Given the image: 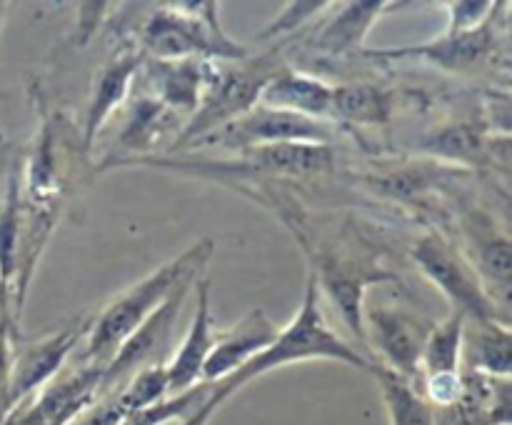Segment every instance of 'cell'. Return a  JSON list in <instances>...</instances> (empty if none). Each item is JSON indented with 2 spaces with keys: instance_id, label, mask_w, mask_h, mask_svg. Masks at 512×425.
<instances>
[{
  "instance_id": "obj_1",
  "label": "cell",
  "mask_w": 512,
  "mask_h": 425,
  "mask_svg": "<svg viewBox=\"0 0 512 425\" xmlns=\"http://www.w3.org/2000/svg\"><path fill=\"white\" fill-rule=\"evenodd\" d=\"M305 360H338V363L353 365V368L365 370V373H373L375 370L373 358H368L358 348L345 343L325 323L323 308H320L318 283H315V278L310 273L305 275V290L298 315L285 328L278 330V338L273 340V345H268L263 353L255 355L253 360H248L243 368L230 373L228 378L213 383L210 398L205 400V405L195 415L205 418V423H208L218 413L220 405L233 398L240 388H245L253 380L263 378V375L273 373V370L283 368V365L305 363Z\"/></svg>"
},
{
  "instance_id": "obj_2",
  "label": "cell",
  "mask_w": 512,
  "mask_h": 425,
  "mask_svg": "<svg viewBox=\"0 0 512 425\" xmlns=\"http://www.w3.org/2000/svg\"><path fill=\"white\" fill-rule=\"evenodd\" d=\"M213 253V238L195 240L190 248L175 255L173 260L158 265L153 273H148L138 283L128 285L118 295H113L90 320V330L83 340V350H80L75 360L105 368L113 360V355L118 353L120 345L163 305V300L173 293L180 280L188 278V275L205 273Z\"/></svg>"
},
{
  "instance_id": "obj_3",
  "label": "cell",
  "mask_w": 512,
  "mask_h": 425,
  "mask_svg": "<svg viewBox=\"0 0 512 425\" xmlns=\"http://www.w3.org/2000/svg\"><path fill=\"white\" fill-rule=\"evenodd\" d=\"M308 260V273L318 283L320 295H328L343 323L365 345V295L373 285L398 283V273L385 268L380 248L370 243L358 230L315 240L305 233H295Z\"/></svg>"
},
{
  "instance_id": "obj_4",
  "label": "cell",
  "mask_w": 512,
  "mask_h": 425,
  "mask_svg": "<svg viewBox=\"0 0 512 425\" xmlns=\"http://www.w3.org/2000/svg\"><path fill=\"white\" fill-rule=\"evenodd\" d=\"M135 48L150 60H228L250 58L248 45L230 38L220 25V3H168L155 8L138 28Z\"/></svg>"
},
{
  "instance_id": "obj_5",
  "label": "cell",
  "mask_w": 512,
  "mask_h": 425,
  "mask_svg": "<svg viewBox=\"0 0 512 425\" xmlns=\"http://www.w3.org/2000/svg\"><path fill=\"white\" fill-rule=\"evenodd\" d=\"M280 48H283V43L268 48L265 53L250 55L240 63H233L230 68L215 63L208 85L203 90V98H200L195 113L185 120L183 130L170 145V153L188 148L195 140L215 133L230 120L240 118L250 108H255L265 83L285 65Z\"/></svg>"
},
{
  "instance_id": "obj_6",
  "label": "cell",
  "mask_w": 512,
  "mask_h": 425,
  "mask_svg": "<svg viewBox=\"0 0 512 425\" xmlns=\"http://www.w3.org/2000/svg\"><path fill=\"white\" fill-rule=\"evenodd\" d=\"M410 260L420 275L448 298L455 313H463L468 320H500L510 325V318L490 298L465 250L443 230H423L410 245Z\"/></svg>"
},
{
  "instance_id": "obj_7",
  "label": "cell",
  "mask_w": 512,
  "mask_h": 425,
  "mask_svg": "<svg viewBox=\"0 0 512 425\" xmlns=\"http://www.w3.org/2000/svg\"><path fill=\"white\" fill-rule=\"evenodd\" d=\"M90 320H93V315L83 313L60 325V328L40 335V338L23 340V343L13 340L8 383H5L3 395H0V420L15 405L38 393L45 383H50L70 363L75 350L80 348V343L88 335Z\"/></svg>"
},
{
  "instance_id": "obj_8",
  "label": "cell",
  "mask_w": 512,
  "mask_h": 425,
  "mask_svg": "<svg viewBox=\"0 0 512 425\" xmlns=\"http://www.w3.org/2000/svg\"><path fill=\"white\" fill-rule=\"evenodd\" d=\"M365 345L375 350V365L390 370L398 378L420 383V360L425 343L435 328V320L423 310L408 305H365L363 315Z\"/></svg>"
},
{
  "instance_id": "obj_9",
  "label": "cell",
  "mask_w": 512,
  "mask_h": 425,
  "mask_svg": "<svg viewBox=\"0 0 512 425\" xmlns=\"http://www.w3.org/2000/svg\"><path fill=\"white\" fill-rule=\"evenodd\" d=\"M335 138V125L325 123V120L305 118L298 113H285V110L265 108V105H255L248 113L240 118L230 120L215 133L205 135V138L195 140L193 148H220V150H240L258 148V145H273V143H330Z\"/></svg>"
},
{
  "instance_id": "obj_10",
  "label": "cell",
  "mask_w": 512,
  "mask_h": 425,
  "mask_svg": "<svg viewBox=\"0 0 512 425\" xmlns=\"http://www.w3.org/2000/svg\"><path fill=\"white\" fill-rule=\"evenodd\" d=\"M103 370L73 360L38 393L15 405L0 425H70L103 395Z\"/></svg>"
},
{
  "instance_id": "obj_11",
  "label": "cell",
  "mask_w": 512,
  "mask_h": 425,
  "mask_svg": "<svg viewBox=\"0 0 512 425\" xmlns=\"http://www.w3.org/2000/svg\"><path fill=\"white\" fill-rule=\"evenodd\" d=\"M208 168H225L218 173H243L248 178L270 180H318L338 170V153L330 143H273L245 148L238 160H195Z\"/></svg>"
},
{
  "instance_id": "obj_12",
  "label": "cell",
  "mask_w": 512,
  "mask_h": 425,
  "mask_svg": "<svg viewBox=\"0 0 512 425\" xmlns=\"http://www.w3.org/2000/svg\"><path fill=\"white\" fill-rule=\"evenodd\" d=\"M503 8V5H500ZM498 13L493 20L478 30L468 33H448L433 40H425L418 45H403V48H383V50H365V55L373 60H425L445 73H473L480 65L488 63L500 48V35L505 28H500Z\"/></svg>"
},
{
  "instance_id": "obj_13",
  "label": "cell",
  "mask_w": 512,
  "mask_h": 425,
  "mask_svg": "<svg viewBox=\"0 0 512 425\" xmlns=\"http://www.w3.org/2000/svg\"><path fill=\"white\" fill-rule=\"evenodd\" d=\"M200 275L205 273L188 275V278L180 280V283L175 285L173 293L163 300V305H160V308L155 310V313L150 315V318L145 320L123 345H120L118 353L113 355V360H110L103 370V395L120 388L130 375L138 373L145 365L160 363L158 355L168 348L170 335H173L175 323H178V315L180 310H183L185 298H188L190 290L195 288V280H198Z\"/></svg>"
},
{
  "instance_id": "obj_14",
  "label": "cell",
  "mask_w": 512,
  "mask_h": 425,
  "mask_svg": "<svg viewBox=\"0 0 512 425\" xmlns=\"http://www.w3.org/2000/svg\"><path fill=\"white\" fill-rule=\"evenodd\" d=\"M460 228L465 235V245H460V248L465 250L473 268L478 270L490 298L510 318L512 243L508 230L480 208L465 210Z\"/></svg>"
},
{
  "instance_id": "obj_15",
  "label": "cell",
  "mask_w": 512,
  "mask_h": 425,
  "mask_svg": "<svg viewBox=\"0 0 512 425\" xmlns=\"http://www.w3.org/2000/svg\"><path fill=\"white\" fill-rule=\"evenodd\" d=\"M143 60L145 55L135 45H128V48H120L118 53L110 55L95 73L88 105H85L83 128H80L85 153L93 148L95 138L110 120V115L128 100L130 88H133L135 78L143 68Z\"/></svg>"
},
{
  "instance_id": "obj_16",
  "label": "cell",
  "mask_w": 512,
  "mask_h": 425,
  "mask_svg": "<svg viewBox=\"0 0 512 425\" xmlns=\"http://www.w3.org/2000/svg\"><path fill=\"white\" fill-rule=\"evenodd\" d=\"M210 283L208 275H200L195 280V313L190 320L188 333L180 340L178 350L173 358L165 363V373H168V393H183V390L193 388V385L203 383V368L208 360L210 350L215 343V318L213 305H210Z\"/></svg>"
},
{
  "instance_id": "obj_17",
  "label": "cell",
  "mask_w": 512,
  "mask_h": 425,
  "mask_svg": "<svg viewBox=\"0 0 512 425\" xmlns=\"http://www.w3.org/2000/svg\"><path fill=\"white\" fill-rule=\"evenodd\" d=\"M278 325L263 308H253L228 330L215 333L213 350L203 368V383H218L263 353L278 338Z\"/></svg>"
},
{
  "instance_id": "obj_18",
  "label": "cell",
  "mask_w": 512,
  "mask_h": 425,
  "mask_svg": "<svg viewBox=\"0 0 512 425\" xmlns=\"http://www.w3.org/2000/svg\"><path fill=\"white\" fill-rule=\"evenodd\" d=\"M183 125V115L168 110L163 103L150 98V95H140V98H135L133 103H130L128 113H125V123L118 133L120 155L100 163V168H118V165L128 163V160L150 158L153 150L158 148L168 135H173L175 143V138L180 135Z\"/></svg>"
},
{
  "instance_id": "obj_19",
  "label": "cell",
  "mask_w": 512,
  "mask_h": 425,
  "mask_svg": "<svg viewBox=\"0 0 512 425\" xmlns=\"http://www.w3.org/2000/svg\"><path fill=\"white\" fill-rule=\"evenodd\" d=\"M213 60H143L140 73L150 88V98L163 103L173 113L183 115L185 120L195 113L203 90L213 73Z\"/></svg>"
},
{
  "instance_id": "obj_20",
  "label": "cell",
  "mask_w": 512,
  "mask_h": 425,
  "mask_svg": "<svg viewBox=\"0 0 512 425\" xmlns=\"http://www.w3.org/2000/svg\"><path fill=\"white\" fill-rule=\"evenodd\" d=\"M465 175V170L453 165L438 163L433 158L393 160V163H378L365 175V183L378 195L398 203H420L430 193H438L448 178Z\"/></svg>"
},
{
  "instance_id": "obj_21",
  "label": "cell",
  "mask_w": 512,
  "mask_h": 425,
  "mask_svg": "<svg viewBox=\"0 0 512 425\" xmlns=\"http://www.w3.org/2000/svg\"><path fill=\"white\" fill-rule=\"evenodd\" d=\"M333 8L335 13H330V18L320 25L310 43L320 53L340 58V55L365 53V40H368L373 25L383 15H388L390 10L400 8V3H390V0H355V3L333 5Z\"/></svg>"
},
{
  "instance_id": "obj_22",
  "label": "cell",
  "mask_w": 512,
  "mask_h": 425,
  "mask_svg": "<svg viewBox=\"0 0 512 425\" xmlns=\"http://www.w3.org/2000/svg\"><path fill=\"white\" fill-rule=\"evenodd\" d=\"M333 88L335 85L325 83L318 75L283 65L265 83L258 103L265 105V108L285 110V113H298L305 115V118L333 123L330 120V113H333Z\"/></svg>"
},
{
  "instance_id": "obj_23",
  "label": "cell",
  "mask_w": 512,
  "mask_h": 425,
  "mask_svg": "<svg viewBox=\"0 0 512 425\" xmlns=\"http://www.w3.org/2000/svg\"><path fill=\"white\" fill-rule=\"evenodd\" d=\"M463 373L510 378L512 333L500 320H465Z\"/></svg>"
},
{
  "instance_id": "obj_24",
  "label": "cell",
  "mask_w": 512,
  "mask_h": 425,
  "mask_svg": "<svg viewBox=\"0 0 512 425\" xmlns=\"http://www.w3.org/2000/svg\"><path fill=\"white\" fill-rule=\"evenodd\" d=\"M395 113V93L378 83H345L333 88V113L330 120H340L355 128H385Z\"/></svg>"
},
{
  "instance_id": "obj_25",
  "label": "cell",
  "mask_w": 512,
  "mask_h": 425,
  "mask_svg": "<svg viewBox=\"0 0 512 425\" xmlns=\"http://www.w3.org/2000/svg\"><path fill=\"white\" fill-rule=\"evenodd\" d=\"M370 375L378 380L390 425H435L433 405L423 398L418 385L398 378L380 365H375Z\"/></svg>"
},
{
  "instance_id": "obj_26",
  "label": "cell",
  "mask_w": 512,
  "mask_h": 425,
  "mask_svg": "<svg viewBox=\"0 0 512 425\" xmlns=\"http://www.w3.org/2000/svg\"><path fill=\"white\" fill-rule=\"evenodd\" d=\"M465 315L450 313L448 318L435 323L428 343H425L423 360H420V380L435 378V375L463 373V338H465Z\"/></svg>"
},
{
  "instance_id": "obj_27",
  "label": "cell",
  "mask_w": 512,
  "mask_h": 425,
  "mask_svg": "<svg viewBox=\"0 0 512 425\" xmlns=\"http://www.w3.org/2000/svg\"><path fill=\"white\" fill-rule=\"evenodd\" d=\"M210 390L213 383H198L193 388L183 390V393L165 395L158 403L148 405V408H140L135 413H128L120 425H168V423H183L190 415L198 413L205 405V400L210 398Z\"/></svg>"
},
{
  "instance_id": "obj_28",
  "label": "cell",
  "mask_w": 512,
  "mask_h": 425,
  "mask_svg": "<svg viewBox=\"0 0 512 425\" xmlns=\"http://www.w3.org/2000/svg\"><path fill=\"white\" fill-rule=\"evenodd\" d=\"M118 395V403L123 405L125 415L135 413L140 408H148V405L163 400L168 393V373H165V363H150L145 368H140L138 373L130 375L120 388H115Z\"/></svg>"
},
{
  "instance_id": "obj_29",
  "label": "cell",
  "mask_w": 512,
  "mask_h": 425,
  "mask_svg": "<svg viewBox=\"0 0 512 425\" xmlns=\"http://www.w3.org/2000/svg\"><path fill=\"white\" fill-rule=\"evenodd\" d=\"M333 8V3H318V0H295V3H285L283 10L265 25L258 33V43H268V40H278L283 35L300 33L310 20L323 15L325 10Z\"/></svg>"
},
{
  "instance_id": "obj_30",
  "label": "cell",
  "mask_w": 512,
  "mask_h": 425,
  "mask_svg": "<svg viewBox=\"0 0 512 425\" xmlns=\"http://www.w3.org/2000/svg\"><path fill=\"white\" fill-rule=\"evenodd\" d=\"M503 3L493 0H455V3H443L448 8V33H468V30L483 28L493 15L498 13Z\"/></svg>"
},
{
  "instance_id": "obj_31",
  "label": "cell",
  "mask_w": 512,
  "mask_h": 425,
  "mask_svg": "<svg viewBox=\"0 0 512 425\" xmlns=\"http://www.w3.org/2000/svg\"><path fill=\"white\" fill-rule=\"evenodd\" d=\"M123 418H125L123 405L118 403L115 390H110V393L100 395V398L95 400L88 410H83V413H80L70 425H120V420Z\"/></svg>"
},
{
  "instance_id": "obj_32",
  "label": "cell",
  "mask_w": 512,
  "mask_h": 425,
  "mask_svg": "<svg viewBox=\"0 0 512 425\" xmlns=\"http://www.w3.org/2000/svg\"><path fill=\"white\" fill-rule=\"evenodd\" d=\"M75 35H78V43L85 45L95 35V30L100 28V23L108 15V8H113L110 3H80L75 5Z\"/></svg>"
},
{
  "instance_id": "obj_33",
  "label": "cell",
  "mask_w": 512,
  "mask_h": 425,
  "mask_svg": "<svg viewBox=\"0 0 512 425\" xmlns=\"http://www.w3.org/2000/svg\"><path fill=\"white\" fill-rule=\"evenodd\" d=\"M13 340H15V325L10 323V320H3V323H0V395H3L5 383H8Z\"/></svg>"
},
{
  "instance_id": "obj_34",
  "label": "cell",
  "mask_w": 512,
  "mask_h": 425,
  "mask_svg": "<svg viewBox=\"0 0 512 425\" xmlns=\"http://www.w3.org/2000/svg\"><path fill=\"white\" fill-rule=\"evenodd\" d=\"M3 320H10V323L15 325L13 305H10V290L8 285H5V280L0 278V323H3Z\"/></svg>"
},
{
  "instance_id": "obj_35",
  "label": "cell",
  "mask_w": 512,
  "mask_h": 425,
  "mask_svg": "<svg viewBox=\"0 0 512 425\" xmlns=\"http://www.w3.org/2000/svg\"><path fill=\"white\" fill-rule=\"evenodd\" d=\"M5 15H8V3H0V33H3V23Z\"/></svg>"
},
{
  "instance_id": "obj_36",
  "label": "cell",
  "mask_w": 512,
  "mask_h": 425,
  "mask_svg": "<svg viewBox=\"0 0 512 425\" xmlns=\"http://www.w3.org/2000/svg\"><path fill=\"white\" fill-rule=\"evenodd\" d=\"M3 160H5V150L0 148V168H3Z\"/></svg>"
},
{
  "instance_id": "obj_37",
  "label": "cell",
  "mask_w": 512,
  "mask_h": 425,
  "mask_svg": "<svg viewBox=\"0 0 512 425\" xmlns=\"http://www.w3.org/2000/svg\"><path fill=\"white\" fill-rule=\"evenodd\" d=\"M180 425H198V423H195V420H190V418H188V420H183V423H180Z\"/></svg>"
}]
</instances>
